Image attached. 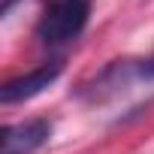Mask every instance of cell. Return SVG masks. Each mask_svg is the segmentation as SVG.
I'll return each mask as SVG.
<instances>
[{
  "label": "cell",
  "mask_w": 154,
  "mask_h": 154,
  "mask_svg": "<svg viewBox=\"0 0 154 154\" xmlns=\"http://www.w3.org/2000/svg\"><path fill=\"white\" fill-rule=\"evenodd\" d=\"M94 0H42L36 36L45 45H66L79 36L91 18Z\"/></svg>",
  "instance_id": "6da1fadb"
},
{
  "label": "cell",
  "mask_w": 154,
  "mask_h": 154,
  "mask_svg": "<svg viewBox=\"0 0 154 154\" xmlns=\"http://www.w3.org/2000/svg\"><path fill=\"white\" fill-rule=\"evenodd\" d=\"M60 69H63L60 60H48V63H39V66L30 69V72L15 75V79H9L3 88H0V100H3L6 106H12V103H24V100H33L36 94H42L48 85L57 82Z\"/></svg>",
  "instance_id": "7a4b0ae2"
},
{
  "label": "cell",
  "mask_w": 154,
  "mask_h": 154,
  "mask_svg": "<svg viewBox=\"0 0 154 154\" xmlns=\"http://www.w3.org/2000/svg\"><path fill=\"white\" fill-rule=\"evenodd\" d=\"M51 136V121L45 118H30L3 127V148L0 154H33L39 151Z\"/></svg>",
  "instance_id": "3957f363"
},
{
  "label": "cell",
  "mask_w": 154,
  "mask_h": 154,
  "mask_svg": "<svg viewBox=\"0 0 154 154\" xmlns=\"http://www.w3.org/2000/svg\"><path fill=\"white\" fill-rule=\"evenodd\" d=\"M139 75H145V79H154V57H148V60L139 66Z\"/></svg>",
  "instance_id": "277c9868"
},
{
  "label": "cell",
  "mask_w": 154,
  "mask_h": 154,
  "mask_svg": "<svg viewBox=\"0 0 154 154\" xmlns=\"http://www.w3.org/2000/svg\"><path fill=\"white\" fill-rule=\"evenodd\" d=\"M12 3H15V0H3V3H0V12H3V15H6V12L12 9Z\"/></svg>",
  "instance_id": "5b68a950"
}]
</instances>
